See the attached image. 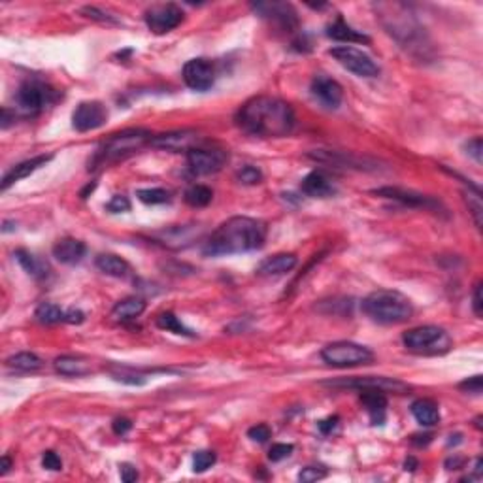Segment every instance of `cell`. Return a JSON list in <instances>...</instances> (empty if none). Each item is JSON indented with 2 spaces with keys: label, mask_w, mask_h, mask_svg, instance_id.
I'll list each match as a JSON object with an SVG mask.
<instances>
[{
  "label": "cell",
  "mask_w": 483,
  "mask_h": 483,
  "mask_svg": "<svg viewBox=\"0 0 483 483\" xmlns=\"http://www.w3.org/2000/svg\"><path fill=\"white\" fill-rule=\"evenodd\" d=\"M468 193H467V202L468 208L472 212L474 221H476V225L482 227V217H483V206H482V193H479V189L476 185H468Z\"/></svg>",
  "instance_id": "cell-35"
},
{
  "label": "cell",
  "mask_w": 483,
  "mask_h": 483,
  "mask_svg": "<svg viewBox=\"0 0 483 483\" xmlns=\"http://www.w3.org/2000/svg\"><path fill=\"white\" fill-rule=\"evenodd\" d=\"M229 161L227 151L208 150V147H194L187 153V167L194 176H208L219 172Z\"/></svg>",
  "instance_id": "cell-12"
},
{
  "label": "cell",
  "mask_w": 483,
  "mask_h": 483,
  "mask_svg": "<svg viewBox=\"0 0 483 483\" xmlns=\"http://www.w3.org/2000/svg\"><path fill=\"white\" fill-rule=\"evenodd\" d=\"M321 359L336 368H351V366L372 363L374 353L366 346L355 344V342H333L323 348Z\"/></svg>",
  "instance_id": "cell-8"
},
{
  "label": "cell",
  "mask_w": 483,
  "mask_h": 483,
  "mask_svg": "<svg viewBox=\"0 0 483 483\" xmlns=\"http://www.w3.org/2000/svg\"><path fill=\"white\" fill-rule=\"evenodd\" d=\"M83 319H85V313H83L81 310H74V308H72V310L66 311V317H65L66 323H72V325H80Z\"/></svg>",
  "instance_id": "cell-50"
},
{
  "label": "cell",
  "mask_w": 483,
  "mask_h": 483,
  "mask_svg": "<svg viewBox=\"0 0 483 483\" xmlns=\"http://www.w3.org/2000/svg\"><path fill=\"white\" fill-rule=\"evenodd\" d=\"M14 257L17 259V263L21 264L23 270H25L28 276H33V278L36 279H42L48 276V266H46L34 253L27 251V249H17V251L14 253Z\"/></svg>",
  "instance_id": "cell-29"
},
{
  "label": "cell",
  "mask_w": 483,
  "mask_h": 483,
  "mask_svg": "<svg viewBox=\"0 0 483 483\" xmlns=\"http://www.w3.org/2000/svg\"><path fill=\"white\" fill-rule=\"evenodd\" d=\"M157 327L162 328V331H167V333L187 336V338H194V336H197L191 328H187L182 321H180V317L174 316L172 311H162L161 316L157 317Z\"/></svg>",
  "instance_id": "cell-31"
},
{
  "label": "cell",
  "mask_w": 483,
  "mask_h": 483,
  "mask_svg": "<svg viewBox=\"0 0 483 483\" xmlns=\"http://www.w3.org/2000/svg\"><path fill=\"white\" fill-rule=\"evenodd\" d=\"M363 311L380 325H400L412 317L414 306L408 296L398 291L378 289L363 301Z\"/></svg>",
  "instance_id": "cell-3"
},
{
  "label": "cell",
  "mask_w": 483,
  "mask_h": 483,
  "mask_svg": "<svg viewBox=\"0 0 483 483\" xmlns=\"http://www.w3.org/2000/svg\"><path fill=\"white\" fill-rule=\"evenodd\" d=\"M387 6H389V8L393 10V16H383V21H387V19L391 21V23H383V25L389 28V33L397 38L398 42L402 43L404 48H406V49L410 48V51H415V49L423 51V49H425L423 28L419 27L417 21H415L414 17L404 11L402 4H400V10H402V14H397V10H395V4H387ZM423 53H425V51H423Z\"/></svg>",
  "instance_id": "cell-7"
},
{
  "label": "cell",
  "mask_w": 483,
  "mask_h": 483,
  "mask_svg": "<svg viewBox=\"0 0 483 483\" xmlns=\"http://www.w3.org/2000/svg\"><path fill=\"white\" fill-rule=\"evenodd\" d=\"M85 251V244L76 238H63L53 246V257L63 264H78Z\"/></svg>",
  "instance_id": "cell-23"
},
{
  "label": "cell",
  "mask_w": 483,
  "mask_h": 483,
  "mask_svg": "<svg viewBox=\"0 0 483 483\" xmlns=\"http://www.w3.org/2000/svg\"><path fill=\"white\" fill-rule=\"evenodd\" d=\"M482 376H474V378H468V380H464L462 383H459V389H462V391L467 393H472V395H479L482 393Z\"/></svg>",
  "instance_id": "cell-45"
},
{
  "label": "cell",
  "mask_w": 483,
  "mask_h": 483,
  "mask_svg": "<svg viewBox=\"0 0 483 483\" xmlns=\"http://www.w3.org/2000/svg\"><path fill=\"white\" fill-rule=\"evenodd\" d=\"M327 385L342 387V389H357V391H381V393H402L410 391L408 383L397 380V378L385 376H365V378H349V380L328 381Z\"/></svg>",
  "instance_id": "cell-10"
},
{
  "label": "cell",
  "mask_w": 483,
  "mask_h": 483,
  "mask_svg": "<svg viewBox=\"0 0 483 483\" xmlns=\"http://www.w3.org/2000/svg\"><path fill=\"white\" fill-rule=\"evenodd\" d=\"M11 118L16 119V112L11 113L8 108H4V110H2V129H8V127H10Z\"/></svg>",
  "instance_id": "cell-51"
},
{
  "label": "cell",
  "mask_w": 483,
  "mask_h": 483,
  "mask_svg": "<svg viewBox=\"0 0 483 483\" xmlns=\"http://www.w3.org/2000/svg\"><path fill=\"white\" fill-rule=\"evenodd\" d=\"M6 365L10 366V368H16V370H19V372H36L42 368L43 363L36 353H31V351H21V353L11 355L10 359L6 360Z\"/></svg>",
  "instance_id": "cell-30"
},
{
  "label": "cell",
  "mask_w": 483,
  "mask_h": 483,
  "mask_svg": "<svg viewBox=\"0 0 483 483\" xmlns=\"http://www.w3.org/2000/svg\"><path fill=\"white\" fill-rule=\"evenodd\" d=\"M55 370L63 374V376H72V378H81L89 376L95 368H93V363L85 357H80V355H63L59 359H55Z\"/></svg>",
  "instance_id": "cell-21"
},
{
  "label": "cell",
  "mask_w": 483,
  "mask_h": 483,
  "mask_svg": "<svg viewBox=\"0 0 483 483\" xmlns=\"http://www.w3.org/2000/svg\"><path fill=\"white\" fill-rule=\"evenodd\" d=\"M34 316H36L38 321L43 323V325H57V323L65 321L66 311L61 310L57 304L42 302V304L36 308V311H34Z\"/></svg>",
  "instance_id": "cell-32"
},
{
  "label": "cell",
  "mask_w": 483,
  "mask_h": 483,
  "mask_svg": "<svg viewBox=\"0 0 483 483\" xmlns=\"http://www.w3.org/2000/svg\"><path fill=\"white\" fill-rule=\"evenodd\" d=\"M145 311V302L138 296H129L125 301L118 302L112 310V319L118 323L133 321L136 317H140Z\"/></svg>",
  "instance_id": "cell-27"
},
{
  "label": "cell",
  "mask_w": 483,
  "mask_h": 483,
  "mask_svg": "<svg viewBox=\"0 0 483 483\" xmlns=\"http://www.w3.org/2000/svg\"><path fill=\"white\" fill-rule=\"evenodd\" d=\"M311 93H313V97L323 106L331 108V110H336L342 104V98H344L342 85L336 80H333V78H327V76H316L313 78V81H311Z\"/></svg>",
  "instance_id": "cell-17"
},
{
  "label": "cell",
  "mask_w": 483,
  "mask_h": 483,
  "mask_svg": "<svg viewBox=\"0 0 483 483\" xmlns=\"http://www.w3.org/2000/svg\"><path fill=\"white\" fill-rule=\"evenodd\" d=\"M95 187H97V183H89V185H87V187L81 191V199H87V194L93 193V189H95Z\"/></svg>",
  "instance_id": "cell-55"
},
{
  "label": "cell",
  "mask_w": 483,
  "mask_h": 483,
  "mask_svg": "<svg viewBox=\"0 0 483 483\" xmlns=\"http://www.w3.org/2000/svg\"><path fill=\"white\" fill-rule=\"evenodd\" d=\"M217 461V457H215L214 451H197L193 457V470L194 472H206L208 468H212Z\"/></svg>",
  "instance_id": "cell-36"
},
{
  "label": "cell",
  "mask_w": 483,
  "mask_h": 483,
  "mask_svg": "<svg viewBox=\"0 0 483 483\" xmlns=\"http://www.w3.org/2000/svg\"><path fill=\"white\" fill-rule=\"evenodd\" d=\"M360 402L370 415L372 425H383L387 412V397L381 391H360Z\"/></svg>",
  "instance_id": "cell-25"
},
{
  "label": "cell",
  "mask_w": 483,
  "mask_h": 483,
  "mask_svg": "<svg viewBox=\"0 0 483 483\" xmlns=\"http://www.w3.org/2000/svg\"><path fill=\"white\" fill-rule=\"evenodd\" d=\"M106 209L110 214H123V212H129L130 200L127 199L125 194H115V197H112V200L106 204Z\"/></svg>",
  "instance_id": "cell-41"
},
{
  "label": "cell",
  "mask_w": 483,
  "mask_h": 483,
  "mask_svg": "<svg viewBox=\"0 0 483 483\" xmlns=\"http://www.w3.org/2000/svg\"><path fill=\"white\" fill-rule=\"evenodd\" d=\"M42 467L48 470H61L63 468V461L55 451H46L42 455Z\"/></svg>",
  "instance_id": "cell-43"
},
{
  "label": "cell",
  "mask_w": 483,
  "mask_h": 483,
  "mask_svg": "<svg viewBox=\"0 0 483 483\" xmlns=\"http://www.w3.org/2000/svg\"><path fill=\"white\" fill-rule=\"evenodd\" d=\"M81 14L85 17H89V19H93V21H100V23H108V25H118V19L113 16H110V14H106V11H103L100 8H95V6H85V8H81Z\"/></svg>",
  "instance_id": "cell-39"
},
{
  "label": "cell",
  "mask_w": 483,
  "mask_h": 483,
  "mask_svg": "<svg viewBox=\"0 0 483 483\" xmlns=\"http://www.w3.org/2000/svg\"><path fill=\"white\" fill-rule=\"evenodd\" d=\"M136 197L140 199V202H144V204H151V206L167 204V202H170V193L161 187L138 189V191H136Z\"/></svg>",
  "instance_id": "cell-34"
},
{
  "label": "cell",
  "mask_w": 483,
  "mask_h": 483,
  "mask_svg": "<svg viewBox=\"0 0 483 483\" xmlns=\"http://www.w3.org/2000/svg\"><path fill=\"white\" fill-rule=\"evenodd\" d=\"M404 467H406V470H415L417 468V461H415L414 457H408L406 462H404Z\"/></svg>",
  "instance_id": "cell-54"
},
{
  "label": "cell",
  "mask_w": 483,
  "mask_h": 483,
  "mask_svg": "<svg viewBox=\"0 0 483 483\" xmlns=\"http://www.w3.org/2000/svg\"><path fill=\"white\" fill-rule=\"evenodd\" d=\"M296 266V257L293 253H276L272 257L264 259L263 263L257 266V276L261 278H278Z\"/></svg>",
  "instance_id": "cell-19"
},
{
  "label": "cell",
  "mask_w": 483,
  "mask_h": 483,
  "mask_svg": "<svg viewBox=\"0 0 483 483\" xmlns=\"http://www.w3.org/2000/svg\"><path fill=\"white\" fill-rule=\"evenodd\" d=\"M145 25L153 34H167L180 27L183 21V10L180 6L168 2V4H155L145 10Z\"/></svg>",
  "instance_id": "cell-11"
},
{
  "label": "cell",
  "mask_w": 483,
  "mask_h": 483,
  "mask_svg": "<svg viewBox=\"0 0 483 483\" xmlns=\"http://www.w3.org/2000/svg\"><path fill=\"white\" fill-rule=\"evenodd\" d=\"M183 81L193 91H208L215 83V66L209 59L199 57L191 59L183 66Z\"/></svg>",
  "instance_id": "cell-13"
},
{
  "label": "cell",
  "mask_w": 483,
  "mask_h": 483,
  "mask_svg": "<svg viewBox=\"0 0 483 483\" xmlns=\"http://www.w3.org/2000/svg\"><path fill=\"white\" fill-rule=\"evenodd\" d=\"M327 36L336 40V42H348V43H370V38L366 34L355 31L351 25L344 21V17H338L333 25L327 27Z\"/></svg>",
  "instance_id": "cell-26"
},
{
  "label": "cell",
  "mask_w": 483,
  "mask_h": 483,
  "mask_svg": "<svg viewBox=\"0 0 483 483\" xmlns=\"http://www.w3.org/2000/svg\"><path fill=\"white\" fill-rule=\"evenodd\" d=\"M402 342L406 349L415 355H444L453 344L450 334L436 325L410 328L408 333H404Z\"/></svg>",
  "instance_id": "cell-6"
},
{
  "label": "cell",
  "mask_w": 483,
  "mask_h": 483,
  "mask_svg": "<svg viewBox=\"0 0 483 483\" xmlns=\"http://www.w3.org/2000/svg\"><path fill=\"white\" fill-rule=\"evenodd\" d=\"M247 436H249L253 442L264 444V442L272 436V430H270L269 425H255V427H251V429L247 430Z\"/></svg>",
  "instance_id": "cell-42"
},
{
  "label": "cell",
  "mask_w": 483,
  "mask_h": 483,
  "mask_svg": "<svg viewBox=\"0 0 483 483\" xmlns=\"http://www.w3.org/2000/svg\"><path fill=\"white\" fill-rule=\"evenodd\" d=\"M291 104L274 97L249 98L237 113V125L244 133L261 138H281L295 129Z\"/></svg>",
  "instance_id": "cell-1"
},
{
  "label": "cell",
  "mask_w": 483,
  "mask_h": 483,
  "mask_svg": "<svg viewBox=\"0 0 483 483\" xmlns=\"http://www.w3.org/2000/svg\"><path fill=\"white\" fill-rule=\"evenodd\" d=\"M112 429L118 436H123V435H127L130 429H133V423H130V419H127V417H118V419H113Z\"/></svg>",
  "instance_id": "cell-46"
},
{
  "label": "cell",
  "mask_w": 483,
  "mask_h": 483,
  "mask_svg": "<svg viewBox=\"0 0 483 483\" xmlns=\"http://www.w3.org/2000/svg\"><path fill=\"white\" fill-rule=\"evenodd\" d=\"M11 468V459L8 455L2 457V461H0V474L4 476V474H8V470Z\"/></svg>",
  "instance_id": "cell-52"
},
{
  "label": "cell",
  "mask_w": 483,
  "mask_h": 483,
  "mask_svg": "<svg viewBox=\"0 0 483 483\" xmlns=\"http://www.w3.org/2000/svg\"><path fill=\"white\" fill-rule=\"evenodd\" d=\"M328 53L333 55L346 70L353 72L359 78H374L380 74V66L372 61L370 55H366L360 49L351 48V46H338V48L331 49Z\"/></svg>",
  "instance_id": "cell-9"
},
{
  "label": "cell",
  "mask_w": 483,
  "mask_h": 483,
  "mask_svg": "<svg viewBox=\"0 0 483 483\" xmlns=\"http://www.w3.org/2000/svg\"><path fill=\"white\" fill-rule=\"evenodd\" d=\"M153 136L144 129H129L123 133L113 135L112 138H108L100 147L97 150L95 157L91 161V168H103L113 162H119L142 150L145 144H150Z\"/></svg>",
  "instance_id": "cell-4"
},
{
  "label": "cell",
  "mask_w": 483,
  "mask_h": 483,
  "mask_svg": "<svg viewBox=\"0 0 483 483\" xmlns=\"http://www.w3.org/2000/svg\"><path fill=\"white\" fill-rule=\"evenodd\" d=\"M238 182L244 183V185H255V183L263 182V172L259 170L257 167H251V165H247V167L240 168L237 174Z\"/></svg>",
  "instance_id": "cell-37"
},
{
  "label": "cell",
  "mask_w": 483,
  "mask_h": 483,
  "mask_svg": "<svg viewBox=\"0 0 483 483\" xmlns=\"http://www.w3.org/2000/svg\"><path fill=\"white\" fill-rule=\"evenodd\" d=\"M108 119V110L103 103L89 100L81 103L72 113V127L78 133H89V130L100 129Z\"/></svg>",
  "instance_id": "cell-14"
},
{
  "label": "cell",
  "mask_w": 483,
  "mask_h": 483,
  "mask_svg": "<svg viewBox=\"0 0 483 483\" xmlns=\"http://www.w3.org/2000/svg\"><path fill=\"white\" fill-rule=\"evenodd\" d=\"M412 414H414L415 421L423 427H435L440 423V410L436 406V402L429 400V398H419L412 404Z\"/></svg>",
  "instance_id": "cell-28"
},
{
  "label": "cell",
  "mask_w": 483,
  "mask_h": 483,
  "mask_svg": "<svg viewBox=\"0 0 483 483\" xmlns=\"http://www.w3.org/2000/svg\"><path fill=\"white\" fill-rule=\"evenodd\" d=\"M57 91L42 80H25L16 93V112L23 118H36L57 100Z\"/></svg>",
  "instance_id": "cell-5"
},
{
  "label": "cell",
  "mask_w": 483,
  "mask_h": 483,
  "mask_svg": "<svg viewBox=\"0 0 483 483\" xmlns=\"http://www.w3.org/2000/svg\"><path fill=\"white\" fill-rule=\"evenodd\" d=\"M323 478H327V468L319 467V464H310V467L302 468L301 474H298V479L304 483L319 482Z\"/></svg>",
  "instance_id": "cell-38"
},
{
  "label": "cell",
  "mask_w": 483,
  "mask_h": 483,
  "mask_svg": "<svg viewBox=\"0 0 483 483\" xmlns=\"http://www.w3.org/2000/svg\"><path fill=\"white\" fill-rule=\"evenodd\" d=\"M302 193L308 194V197H313V199H328L336 193V187L334 183L328 180L323 172H310L301 183Z\"/></svg>",
  "instance_id": "cell-22"
},
{
  "label": "cell",
  "mask_w": 483,
  "mask_h": 483,
  "mask_svg": "<svg viewBox=\"0 0 483 483\" xmlns=\"http://www.w3.org/2000/svg\"><path fill=\"white\" fill-rule=\"evenodd\" d=\"M266 240V225L263 221L237 215L223 221L212 234L204 246V255L221 257V255H237L261 249Z\"/></svg>",
  "instance_id": "cell-2"
},
{
  "label": "cell",
  "mask_w": 483,
  "mask_h": 483,
  "mask_svg": "<svg viewBox=\"0 0 483 483\" xmlns=\"http://www.w3.org/2000/svg\"><path fill=\"white\" fill-rule=\"evenodd\" d=\"M472 310L474 313L478 317H482L483 313V302H482V284L474 285V293H472Z\"/></svg>",
  "instance_id": "cell-47"
},
{
  "label": "cell",
  "mask_w": 483,
  "mask_h": 483,
  "mask_svg": "<svg viewBox=\"0 0 483 483\" xmlns=\"http://www.w3.org/2000/svg\"><path fill=\"white\" fill-rule=\"evenodd\" d=\"M121 479L125 483H133L138 479V470L130 464H121Z\"/></svg>",
  "instance_id": "cell-49"
},
{
  "label": "cell",
  "mask_w": 483,
  "mask_h": 483,
  "mask_svg": "<svg viewBox=\"0 0 483 483\" xmlns=\"http://www.w3.org/2000/svg\"><path fill=\"white\" fill-rule=\"evenodd\" d=\"M51 159H53V155H38L33 157V159H27V161L19 162V165H16L10 172L2 177V185H0V189H2V191L10 189L14 183L21 182V180H25V177H28L31 174L36 172L38 168L46 167Z\"/></svg>",
  "instance_id": "cell-20"
},
{
  "label": "cell",
  "mask_w": 483,
  "mask_h": 483,
  "mask_svg": "<svg viewBox=\"0 0 483 483\" xmlns=\"http://www.w3.org/2000/svg\"><path fill=\"white\" fill-rule=\"evenodd\" d=\"M212 199H214V193L206 185H193L185 191V202L193 208H204L212 202Z\"/></svg>",
  "instance_id": "cell-33"
},
{
  "label": "cell",
  "mask_w": 483,
  "mask_h": 483,
  "mask_svg": "<svg viewBox=\"0 0 483 483\" xmlns=\"http://www.w3.org/2000/svg\"><path fill=\"white\" fill-rule=\"evenodd\" d=\"M253 10L261 14L263 17L270 19V21L278 23L281 28L293 31L298 25L296 14L291 4H284V2H259L253 4Z\"/></svg>",
  "instance_id": "cell-18"
},
{
  "label": "cell",
  "mask_w": 483,
  "mask_h": 483,
  "mask_svg": "<svg viewBox=\"0 0 483 483\" xmlns=\"http://www.w3.org/2000/svg\"><path fill=\"white\" fill-rule=\"evenodd\" d=\"M97 269L100 272H104L106 276H112V278H130L133 276V269H130V264L121 259L119 255H113V253H103V255H98L97 261Z\"/></svg>",
  "instance_id": "cell-24"
},
{
  "label": "cell",
  "mask_w": 483,
  "mask_h": 483,
  "mask_svg": "<svg viewBox=\"0 0 483 483\" xmlns=\"http://www.w3.org/2000/svg\"><path fill=\"white\" fill-rule=\"evenodd\" d=\"M462 462H464V461H462V459L455 457V459H447L446 467H447V470H457V468H461Z\"/></svg>",
  "instance_id": "cell-53"
},
{
  "label": "cell",
  "mask_w": 483,
  "mask_h": 483,
  "mask_svg": "<svg viewBox=\"0 0 483 483\" xmlns=\"http://www.w3.org/2000/svg\"><path fill=\"white\" fill-rule=\"evenodd\" d=\"M464 147H467L468 155L472 157L474 161H476L479 165V162H482V151H483L482 138H479V136H476V138L470 140V142H468V144L464 145Z\"/></svg>",
  "instance_id": "cell-44"
},
{
  "label": "cell",
  "mask_w": 483,
  "mask_h": 483,
  "mask_svg": "<svg viewBox=\"0 0 483 483\" xmlns=\"http://www.w3.org/2000/svg\"><path fill=\"white\" fill-rule=\"evenodd\" d=\"M293 451H295V446H293V444H274L269 451V459L272 462H279L284 461V459H287Z\"/></svg>",
  "instance_id": "cell-40"
},
{
  "label": "cell",
  "mask_w": 483,
  "mask_h": 483,
  "mask_svg": "<svg viewBox=\"0 0 483 483\" xmlns=\"http://www.w3.org/2000/svg\"><path fill=\"white\" fill-rule=\"evenodd\" d=\"M374 194L383 197V199L397 200V202H400V204H404V206H410V208L440 209V202H436L435 199L425 197V194L414 193V191H406V189H400V187H381V189H376Z\"/></svg>",
  "instance_id": "cell-16"
},
{
  "label": "cell",
  "mask_w": 483,
  "mask_h": 483,
  "mask_svg": "<svg viewBox=\"0 0 483 483\" xmlns=\"http://www.w3.org/2000/svg\"><path fill=\"white\" fill-rule=\"evenodd\" d=\"M338 421H340L338 415H333V417L323 419V421H319V423H317V429L321 430V435H331L334 427L338 425Z\"/></svg>",
  "instance_id": "cell-48"
},
{
  "label": "cell",
  "mask_w": 483,
  "mask_h": 483,
  "mask_svg": "<svg viewBox=\"0 0 483 483\" xmlns=\"http://www.w3.org/2000/svg\"><path fill=\"white\" fill-rule=\"evenodd\" d=\"M200 136L194 130H172L165 135H157L151 138L150 144L157 150L172 151V153H189L194 147H199Z\"/></svg>",
  "instance_id": "cell-15"
}]
</instances>
